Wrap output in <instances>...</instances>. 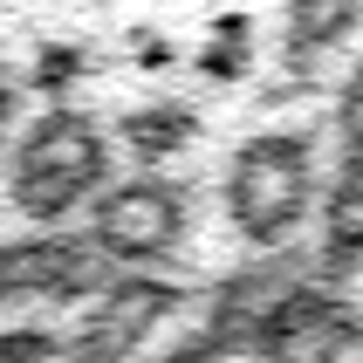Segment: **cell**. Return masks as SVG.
<instances>
[{
  "instance_id": "obj_1",
  "label": "cell",
  "mask_w": 363,
  "mask_h": 363,
  "mask_svg": "<svg viewBox=\"0 0 363 363\" xmlns=\"http://www.w3.org/2000/svg\"><path fill=\"white\" fill-rule=\"evenodd\" d=\"M226 220L254 254H288L302 240L308 213L323 199V172H315V138L308 130H261L247 138L226 164Z\"/></svg>"
},
{
  "instance_id": "obj_2",
  "label": "cell",
  "mask_w": 363,
  "mask_h": 363,
  "mask_svg": "<svg viewBox=\"0 0 363 363\" xmlns=\"http://www.w3.org/2000/svg\"><path fill=\"white\" fill-rule=\"evenodd\" d=\"M103 179H110V130L76 103H48L14 144L7 199L28 226H62L103 192Z\"/></svg>"
},
{
  "instance_id": "obj_3",
  "label": "cell",
  "mask_w": 363,
  "mask_h": 363,
  "mask_svg": "<svg viewBox=\"0 0 363 363\" xmlns=\"http://www.w3.org/2000/svg\"><path fill=\"white\" fill-rule=\"evenodd\" d=\"M192 233V192L179 179H164L158 164H144L130 179H103L89 199V240L110 267L138 274V267H164Z\"/></svg>"
},
{
  "instance_id": "obj_4",
  "label": "cell",
  "mask_w": 363,
  "mask_h": 363,
  "mask_svg": "<svg viewBox=\"0 0 363 363\" xmlns=\"http://www.w3.org/2000/svg\"><path fill=\"white\" fill-rule=\"evenodd\" d=\"M240 350H254V363H350L363 350V308L336 281L302 274L254 315Z\"/></svg>"
},
{
  "instance_id": "obj_5",
  "label": "cell",
  "mask_w": 363,
  "mask_h": 363,
  "mask_svg": "<svg viewBox=\"0 0 363 363\" xmlns=\"http://www.w3.org/2000/svg\"><path fill=\"white\" fill-rule=\"evenodd\" d=\"M179 308V281H158L151 267L138 274H110V281L89 295L82 323L69 329V363H138L144 336Z\"/></svg>"
},
{
  "instance_id": "obj_6",
  "label": "cell",
  "mask_w": 363,
  "mask_h": 363,
  "mask_svg": "<svg viewBox=\"0 0 363 363\" xmlns=\"http://www.w3.org/2000/svg\"><path fill=\"white\" fill-rule=\"evenodd\" d=\"M117 267L96 254L89 233L41 226L28 240H0V302H89Z\"/></svg>"
},
{
  "instance_id": "obj_7",
  "label": "cell",
  "mask_w": 363,
  "mask_h": 363,
  "mask_svg": "<svg viewBox=\"0 0 363 363\" xmlns=\"http://www.w3.org/2000/svg\"><path fill=\"white\" fill-rule=\"evenodd\" d=\"M315 267L308 274H323V281H343L350 267H363V158L350 151L336 164V179L323 185V199H315Z\"/></svg>"
},
{
  "instance_id": "obj_8",
  "label": "cell",
  "mask_w": 363,
  "mask_h": 363,
  "mask_svg": "<svg viewBox=\"0 0 363 363\" xmlns=\"http://www.w3.org/2000/svg\"><path fill=\"white\" fill-rule=\"evenodd\" d=\"M117 144H123L138 164H164V158H179V151H192V144H199V110H192V103H179V96L138 103V110L117 123Z\"/></svg>"
},
{
  "instance_id": "obj_9",
  "label": "cell",
  "mask_w": 363,
  "mask_h": 363,
  "mask_svg": "<svg viewBox=\"0 0 363 363\" xmlns=\"http://www.w3.org/2000/svg\"><path fill=\"white\" fill-rule=\"evenodd\" d=\"M357 21H363V0H288V28H281L288 62L302 69V62L329 55L336 41L357 35Z\"/></svg>"
},
{
  "instance_id": "obj_10",
  "label": "cell",
  "mask_w": 363,
  "mask_h": 363,
  "mask_svg": "<svg viewBox=\"0 0 363 363\" xmlns=\"http://www.w3.org/2000/svg\"><path fill=\"white\" fill-rule=\"evenodd\" d=\"M0 363H69V336L41 323H7L0 329Z\"/></svg>"
},
{
  "instance_id": "obj_11",
  "label": "cell",
  "mask_w": 363,
  "mask_h": 363,
  "mask_svg": "<svg viewBox=\"0 0 363 363\" xmlns=\"http://www.w3.org/2000/svg\"><path fill=\"white\" fill-rule=\"evenodd\" d=\"M240 41H247V21H240V14H226V21H220V35H213V48L199 55V69H206V76H220V82H233V76L247 69V62H240Z\"/></svg>"
},
{
  "instance_id": "obj_12",
  "label": "cell",
  "mask_w": 363,
  "mask_h": 363,
  "mask_svg": "<svg viewBox=\"0 0 363 363\" xmlns=\"http://www.w3.org/2000/svg\"><path fill=\"white\" fill-rule=\"evenodd\" d=\"M336 138H343V151H357V158H363V62L350 69L343 96H336Z\"/></svg>"
},
{
  "instance_id": "obj_13",
  "label": "cell",
  "mask_w": 363,
  "mask_h": 363,
  "mask_svg": "<svg viewBox=\"0 0 363 363\" xmlns=\"http://www.w3.org/2000/svg\"><path fill=\"white\" fill-rule=\"evenodd\" d=\"M76 69H82L76 48H41V62H35V89H41L48 103H62V96H69V82H76Z\"/></svg>"
},
{
  "instance_id": "obj_14",
  "label": "cell",
  "mask_w": 363,
  "mask_h": 363,
  "mask_svg": "<svg viewBox=\"0 0 363 363\" xmlns=\"http://www.w3.org/2000/svg\"><path fill=\"white\" fill-rule=\"evenodd\" d=\"M226 357V343L213 336V329H199V336H185V343H172L158 363H220Z\"/></svg>"
},
{
  "instance_id": "obj_15",
  "label": "cell",
  "mask_w": 363,
  "mask_h": 363,
  "mask_svg": "<svg viewBox=\"0 0 363 363\" xmlns=\"http://www.w3.org/2000/svg\"><path fill=\"white\" fill-rule=\"evenodd\" d=\"M14 117H21V76L0 62V138H7V123H14Z\"/></svg>"
}]
</instances>
